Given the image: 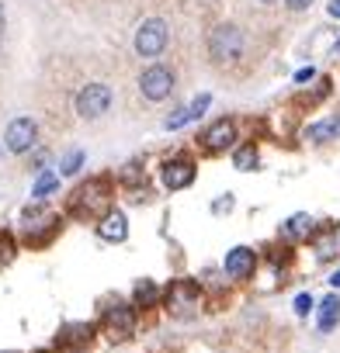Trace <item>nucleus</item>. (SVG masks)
Here are the masks:
<instances>
[{"mask_svg": "<svg viewBox=\"0 0 340 353\" xmlns=\"http://www.w3.org/2000/svg\"><path fill=\"white\" fill-rule=\"evenodd\" d=\"M108 194H111L108 181H87V184H80V188L73 191L70 212H73L77 219H94V215L108 212Z\"/></svg>", "mask_w": 340, "mask_h": 353, "instance_id": "nucleus-1", "label": "nucleus"}, {"mask_svg": "<svg viewBox=\"0 0 340 353\" xmlns=\"http://www.w3.org/2000/svg\"><path fill=\"white\" fill-rule=\"evenodd\" d=\"M243 52V32L236 25H219L212 35H209V56L226 66V63H236Z\"/></svg>", "mask_w": 340, "mask_h": 353, "instance_id": "nucleus-2", "label": "nucleus"}, {"mask_svg": "<svg viewBox=\"0 0 340 353\" xmlns=\"http://www.w3.org/2000/svg\"><path fill=\"white\" fill-rule=\"evenodd\" d=\"M167 39H170L167 21H163V18H149V21H142L139 32H135V52H139L142 59H153V56H160V52L167 49Z\"/></svg>", "mask_w": 340, "mask_h": 353, "instance_id": "nucleus-3", "label": "nucleus"}, {"mask_svg": "<svg viewBox=\"0 0 340 353\" xmlns=\"http://www.w3.org/2000/svg\"><path fill=\"white\" fill-rule=\"evenodd\" d=\"M73 104H77V114L80 118L94 121V118H101L111 108V87L108 83H87V87H80V94H77Z\"/></svg>", "mask_w": 340, "mask_h": 353, "instance_id": "nucleus-4", "label": "nucleus"}, {"mask_svg": "<svg viewBox=\"0 0 340 353\" xmlns=\"http://www.w3.org/2000/svg\"><path fill=\"white\" fill-rule=\"evenodd\" d=\"M35 142H39V125H35V118H15V121L8 125V132H4V145H8V152H15V156L32 152Z\"/></svg>", "mask_w": 340, "mask_h": 353, "instance_id": "nucleus-5", "label": "nucleus"}, {"mask_svg": "<svg viewBox=\"0 0 340 353\" xmlns=\"http://www.w3.org/2000/svg\"><path fill=\"white\" fill-rule=\"evenodd\" d=\"M139 90H142V97H149V101H163L170 90H174V73H170L167 66H149V70L139 77Z\"/></svg>", "mask_w": 340, "mask_h": 353, "instance_id": "nucleus-6", "label": "nucleus"}, {"mask_svg": "<svg viewBox=\"0 0 340 353\" xmlns=\"http://www.w3.org/2000/svg\"><path fill=\"white\" fill-rule=\"evenodd\" d=\"M132 329H135V315H132L129 305H115V308L104 312V332L111 339H129Z\"/></svg>", "mask_w": 340, "mask_h": 353, "instance_id": "nucleus-7", "label": "nucleus"}, {"mask_svg": "<svg viewBox=\"0 0 340 353\" xmlns=\"http://www.w3.org/2000/svg\"><path fill=\"white\" fill-rule=\"evenodd\" d=\"M195 181V166L188 159H167L163 163V188L167 191H181Z\"/></svg>", "mask_w": 340, "mask_h": 353, "instance_id": "nucleus-8", "label": "nucleus"}, {"mask_svg": "<svg viewBox=\"0 0 340 353\" xmlns=\"http://www.w3.org/2000/svg\"><path fill=\"white\" fill-rule=\"evenodd\" d=\"M97 236H101L104 243H122V239L129 236V222H125V215L115 212V208H108V212L101 215V222H97Z\"/></svg>", "mask_w": 340, "mask_h": 353, "instance_id": "nucleus-9", "label": "nucleus"}, {"mask_svg": "<svg viewBox=\"0 0 340 353\" xmlns=\"http://www.w3.org/2000/svg\"><path fill=\"white\" fill-rule=\"evenodd\" d=\"M167 305L174 312H188V308H198V288L188 284V281H178L174 288H170L167 294Z\"/></svg>", "mask_w": 340, "mask_h": 353, "instance_id": "nucleus-10", "label": "nucleus"}, {"mask_svg": "<svg viewBox=\"0 0 340 353\" xmlns=\"http://www.w3.org/2000/svg\"><path fill=\"white\" fill-rule=\"evenodd\" d=\"M254 270V250H247V246H236V250H229L226 253V274L229 277H247Z\"/></svg>", "mask_w": 340, "mask_h": 353, "instance_id": "nucleus-11", "label": "nucleus"}, {"mask_svg": "<svg viewBox=\"0 0 340 353\" xmlns=\"http://www.w3.org/2000/svg\"><path fill=\"white\" fill-rule=\"evenodd\" d=\"M233 139H236V125H233V121H216V125L205 132V145H209L212 152L233 145Z\"/></svg>", "mask_w": 340, "mask_h": 353, "instance_id": "nucleus-12", "label": "nucleus"}, {"mask_svg": "<svg viewBox=\"0 0 340 353\" xmlns=\"http://www.w3.org/2000/svg\"><path fill=\"white\" fill-rule=\"evenodd\" d=\"M337 322H340V298L330 294V298H323V305H319V329L330 332Z\"/></svg>", "mask_w": 340, "mask_h": 353, "instance_id": "nucleus-13", "label": "nucleus"}, {"mask_svg": "<svg viewBox=\"0 0 340 353\" xmlns=\"http://www.w3.org/2000/svg\"><path fill=\"white\" fill-rule=\"evenodd\" d=\"M312 232V219L309 215H292L285 225H281V236L285 239H299V236H309Z\"/></svg>", "mask_w": 340, "mask_h": 353, "instance_id": "nucleus-14", "label": "nucleus"}, {"mask_svg": "<svg viewBox=\"0 0 340 353\" xmlns=\"http://www.w3.org/2000/svg\"><path fill=\"white\" fill-rule=\"evenodd\" d=\"M333 135H340V118L323 121V125H312V128L305 132V139H309V142H323V139H333Z\"/></svg>", "mask_w": 340, "mask_h": 353, "instance_id": "nucleus-15", "label": "nucleus"}, {"mask_svg": "<svg viewBox=\"0 0 340 353\" xmlns=\"http://www.w3.org/2000/svg\"><path fill=\"white\" fill-rule=\"evenodd\" d=\"M56 188H59V173H42L39 181H35V188H32V198H35V201H42V198H46V194H53Z\"/></svg>", "mask_w": 340, "mask_h": 353, "instance_id": "nucleus-16", "label": "nucleus"}, {"mask_svg": "<svg viewBox=\"0 0 340 353\" xmlns=\"http://www.w3.org/2000/svg\"><path fill=\"white\" fill-rule=\"evenodd\" d=\"M135 301L146 308V305H153L156 301V288H153V281H142L139 288H135Z\"/></svg>", "mask_w": 340, "mask_h": 353, "instance_id": "nucleus-17", "label": "nucleus"}, {"mask_svg": "<svg viewBox=\"0 0 340 353\" xmlns=\"http://www.w3.org/2000/svg\"><path fill=\"white\" fill-rule=\"evenodd\" d=\"M254 166H257V152H254L250 145L240 149V152H236V170H254Z\"/></svg>", "mask_w": 340, "mask_h": 353, "instance_id": "nucleus-18", "label": "nucleus"}, {"mask_svg": "<svg viewBox=\"0 0 340 353\" xmlns=\"http://www.w3.org/2000/svg\"><path fill=\"white\" fill-rule=\"evenodd\" d=\"M80 163H84V152H70V156L63 159V166H59V173H66V176H73V173L80 170Z\"/></svg>", "mask_w": 340, "mask_h": 353, "instance_id": "nucleus-19", "label": "nucleus"}, {"mask_svg": "<svg viewBox=\"0 0 340 353\" xmlns=\"http://www.w3.org/2000/svg\"><path fill=\"white\" fill-rule=\"evenodd\" d=\"M15 260V239L11 236H0V267Z\"/></svg>", "mask_w": 340, "mask_h": 353, "instance_id": "nucleus-20", "label": "nucleus"}, {"mask_svg": "<svg viewBox=\"0 0 340 353\" xmlns=\"http://www.w3.org/2000/svg\"><path fill=\"white\" fill-rule=\"evenodd\" d=\"M209 104H212V97H209V94L195 97V101H191V108H185V111H188V121H191V118H198V114H202V111H205Z\"/></svg>", "mask_w": 340, "mask_h": 353, "instance_id": "nucleus-21", "label": "nucleus"}, {"mask_svg": "<svg viewBox=\"0 0 340 353\" xmlns=\"http://www.w3.org/2000/svg\"><path fill=\"white\" fill-rule=\"evenodd\" d=\"M295 312H299V315H309V312H312V294H299V298H295Z\"/></svg>", "mask_w": 340, "mask_h": 353, "instance_id": "nucleus-22", "label": "nucleus"}, {"mask_svg": "<svg viewBox=\"0 0 340 353\" xmlns=\"http://www.w3.org/2000/svg\"><path fill=\"white\" fill-rule=\"evenodd\" d=\"M285 4H288L292 11H305V8L312 4V0H285Z\"/></svg>", "mask_w": 340, "mask_h": 353, "instance_id": "nucleus-23", "label": "nucleus"}, {"mask_svg": "<svg viewBox=\"0 0 340 353\" xmlns=\"http://www.w3.org/2000/svg\"><path fill=\"white\" fill-rule=\"evenodd\" d=\"M305 80H312V66H309V70H299V73H295V83H305Z\"/></svg>", "mask_w": 340, "mask_h": 353, "instance_id": "nucleus-24", "label": "nucleus"}, {"mask_svg": "<svg viewBox=\"0 0 340 353\" xmlns=\"http://www.w3.org/2000/svg\"><path fill=\"white\" fill-rule=\"evenodd\" d=\"M229 208H233V198L226 194V201H219V205H216V212H229Z\"/></svg>", "mask_w": 340, "mask_h": 353, "instance_id": "nucleus-25", "label": "nucleus"}, {"mask_svg": "<svg viewBox=\"0 0 340 353\" xmlns=\"http://www.w3.org/2000/svg\"><path fill=\"white\" fill-rule=\"evenodd\" d=\"M330 18H340V0H330Z\"/></svg>", "mask_w": 340, "mask_h": 353, "instance_id": "nucleus-26", "label": "nucleus"}, {"mask_svg": "<svg viewBox=\"0 0 340 353\" xmlns=\"http://www.w3.org/2000/svg\"><path fill=\"white\" fill-rule=\"evenodd\" d=\"M0 42H4V8H0Z\"/></svg>", "mask_w": 340, "mask_h": 353, "instance_id": "nucleus-27", "label": "nucleus"}, {"mask_svg": "<svg viewBox=\"0 0 340 353\" xmlns=\"http://www.w3.org/2000/svg\"><path fill=\"white\" fill-rule=\"evenodd\" d=\"M330 284H333V288H340V270H337V274L330 277Z\"/></svg>", "mask_w": 340, "mask_h": 353, "instance_id": "nucleus-28", "label": "nucleus"}, {"mask_svg": "<svg viewBox=\"0 0 340 353\" xmlns=\"http://www.w3.org/2000/svg\"><path fill=\"white\" fill-rule=\"evenodd\" d=\"M261 4H271V0H261Z\"/></svg>", "mask_w": 340, "mask_h": 353, "instance_id": "nucleus-29", "label": "nucleus"}, {"mask_svg": "<svg viewBox=\"0 0 340 353\" xmlns=\"http://www.w3.org/2000/svg\"><path fill=\"white\" fill-rule=\"evenodd\" d=\"M337 49H340V42H337Z\"/></svg>", "mask_w": 340, "mask_h": 353, "instance_id": "nucleus-30", "label": "nucleus"}]
</instances>
